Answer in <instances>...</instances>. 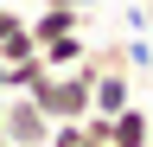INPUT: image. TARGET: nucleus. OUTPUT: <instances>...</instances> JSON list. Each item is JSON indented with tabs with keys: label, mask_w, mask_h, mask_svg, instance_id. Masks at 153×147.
<instances>
[{
	"label": "nucleus",
	"mask_w": 153,
	"mask_h": 147,
	"mask_svg": "<svg viewBox=\"0 0 153 147\" xmlns=\"http://www.w3.org/2000/svg\"><path fill=\"white\" fill-rule=\"evenodd\" d=\"M89 83H96V77H89L83 64H76V70H45L26 96L45 109L51 122H83V115H89Z\"/></svg>",
	"instance_id": "obj_1"
},
{
	"label": "nucleus",
	"mask_w": 153,
	"mask_h": 147,
	"mask_svg": "<svg viewBox=\"0 0 153 147\" xmlns=\"http://www.w3.org/2000/svg\"><path fill=\"white\" fill-rule=\"evenodd\" d=\"M51 128H57V122H51L32 96H7V109H0V134H7V147H45Z\"/></svg>",
	"instance_id": "obj_2"
},
{
	"label": "nucleus",
	"mask_w": 153,
	"mask_h": 147,
	"mask_svg": "<svg viewBox=\"0 0 153 147\" xmlns=\"http://www.w3.org/2000/svg\"><path fill=\"white\" fill-rule=\"evenodd\" d=\"M134 102V70H96L89 83V115H115Z\"/></svg>",
	"instance_id": "obj_3"
},
{
	"label": "nucleus",
	"mask_w": 153,
	"mask_h": 147,
	"mask_svg": "<svg viewBox=\"0 0 153 147\" xmlns=\"http://www.w3.org/2000/svg\"><path fill=\"white\" fill-rule=\"evenodd\" d=\"M108 147H153V109L128 102L108 115Z\"/></svg>",
	"instance_id": "obj_4"
},
{
	"label": "nucleus",
	"mask_w": 153,
	"mask_h": 147,
	"mask_svg": "<svg viewBox=\"0 0 153 147\" xmlns=\"http://www.w3.org/2000/svg\"><path fill=\"white\" fill-rule=\"evenodd\" d=\"M26 26H32V39L45 45L57 32H83V7H45V0H38V19H26Z\"/></svg>",
	"instance_id": "obj_5"
},
{
	"label": "nucleus",
	"mask_w": 153,
	"mask_h": 147,
	"mask_svg": "<svg viewBox=\"0 0 153 147\" xmlns=\"http://www.w3.org/2000/svg\"><path fill=\"white\" fill-rule=\"evenodd\" d=\"M83 51H89L83 32H57V39L38 45V58H45V70H76V64H83Z\"/></svg>",
	"instance_id": "obj_6"
},
{
	"label": "nucleus",
	"mask_w": 153,
	"mask_h": 147,
	"mask_svg": "<svg viewBox=\"0 0 153 147\" xmlns=\"http://www.w3.org/2000/svg\"><path fill=\"white\" fill-rule=\"evenodd\" d=\"M38 77H45V58H19V64H7V96H26Z\"/></svg>",
	"instance_id": "obj_7"
},
{
	"label": "nucleus",
	"mask_w": 153,
	"mask_h": 147,
	"mask_svg": "<svg viewBox=\"0 0 153 147\" xmlns=\"http://www.w3.org/2000/svg\"><path fill=\"white\" fill-rule=\"evenodd\" d=\"M19 58H38V39H32V26H19L13 39H0V64H19Z\"/></svg>",
	"instance_id": "obj_8"
},
{
	"label": "nucleus",
	"mask_w": 153,
	"mask_h": 147,
	"mask_svg": "<svg viewBox=\"0 0 153 147\" xmlns=\"http://www.w3.org/2000/svg\"><path fill=\"white\" fill-rule=\"evenodd\" d=\"M19 26H26V13H13V7H0V39H13Z\"/></svg>",
	"instance_id": "obj_9"
},
{
	"label": "nucleus",
	"mask_w": 153,
	"mask_h": 147,
	"mask_svg": "<svg viewBox=\"0 0 153 147\" xmlns=\"http://www.w3.org/2000/svg\"><path fill=\"white\" fill-rule=\"evenodd\" d=\"M45 7H83V13H89V7H96V0H45Z\"/></svg>",
	"instance_id": "obj_10"
},
{
	"label": "nucleus",
	"mask_w": 153,
	"mask_h": 147,
	"mask_svg": "<svg viewBox=\"0 0 153 147\" xmlns=\"http://www.w3.org/2000/svg\"><path fill=\"white\" fill-rule=\"evenodd\" d=\"M140 7H147V32H153V0H140Z\"/></svg>",
	"instance_id": "obj_11"
},
{
	"label": "nucleus",
	"mask_w": 153,
	"mask_h": 147,
	"mask_svg": "<svg viewBox=\"0 0 153 147\" xmlns=\"http://www.w3.org/2000/svg\"><path fill=\"white\" fill-rule=\"evenodd\" d=\"M0 96H7V64H0Z\"/></svg>",
	"instance_id": "obj_12"
},
{
	"label": "nucleus",
	"mask_w": 153,
	"mask_h": 147,
	"mask_svg": "<svg viewBox=\"0 0 153 147\" xmlns=\"http://www.w3.org/2000/svg\"><path fill=\"white\" fill-rule=\"evenodd\" d=\"M89 147H108V141H89Z\"/></svg>",
	"instance_id": "obj_13"
},
{
	"label": "nucleus",
	"mask_w": 153,
	"mask_h": 147,
	"mask_svg": "<svg viewBox=\"0 0 153 147\" xmlns=\"http://www.w3.org/2000/svg\"><path fill=\"white\" fill-rule=\"evenodd\" d=\"M0 147H7V134H0Z\"/></svg>",
	"instance_id": "obj_14"
}]
</instances>
